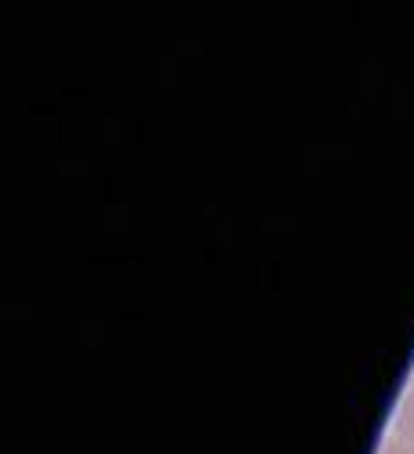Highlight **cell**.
Masks as SVG:
<instances>
[{
    "instance_id": "cell-1",
    "label": "cell",
    "mask_w": 414,
    "mask_h": 454,
    "mask_svg": "<svg viewBox=\"0 0 414 454\" xmlns=\"http://www.w3.org/2000/svg\"><path fill=\"white\" fill-rule=\"evenodd\" d=\"M396 443H403L407 450H414V386L400 403V419H396Z\"/></svg>"
},
{
    "instance_id": "cell-2",
    "label": "cell",
    "mask_w": 414,
    "mask_h": 454,
    "mask_svg": "<svg viewBox=\"0 0 414 454\" xmlns=\"http://www.w3.org/2000/svg\"><path fill=\"white\" fill-rule=\"evenodd\" d=\"M382 454H414V450H407L403 443H396V440H393V443H386V450H382Z\"/></svg>"
}]
</instances>
